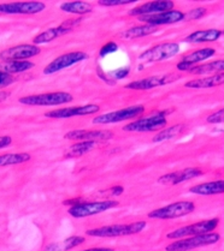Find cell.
<instances>
[{
	"label": "cell",
	"instance_id": "cell-1",
	"mask_svg": "<svg viewBox=\"0 0 224 251\" xmlns=\"http://www.w3.org/2000/svg\"><path fill=\"white\" fill-rule=\"evenodd\" d=\"M147 226L146 221H135L129 224H116V225L100 226L97 228L87 229L86 234L97 238H116V237L133 236L142 232Z\"/></svg>",
	"mask_w": 224,
	"mask_h": 251
},
{
	"label": "cell",
	"instance_id": "cell-2",
	"mask_svg": "<svg viewBox=\"0 0 224 251\" xmlns=\"http://www.w3.org/2000/svg\"><path fill=\"white\" fill-rule=\"evenodd\" d=\"M221 234L212 232V233L200 234V236L188 237V238L177 239L167 245V251H192L198 248L209 247L220 242Z\"/></svg>",
	"mask_w": 224,
	"mask_h": 251
},
{
	"label": "cell",
	"instance_id": "cell-3",
	"mask_svg": "<svg viewBox=\"0 0 224 251\" xmlns=\"http://www.w3.org/2000/svg\"><path fill=\"white\" fill-rule=\"evenodd\" d=\"M74 96L66 92L44 93V94L27 95L18 99V102L27 106H60L71 102Z\"/></svg>",
	"mask_w": 224,
	"mask_h": 251
},
{
	"label": "cell",
	"instance_id": "cell-4",
	"mask_svg": "<svg viewBox=\"0 0 224 251\" xmlns=\"http://www.w3.org/2000/svg\"><path fill=\"white\" fill-rule=\"evenodd\" d=\"M196 210V204L192 201H178L170 203L164 207L157 208V209L152 210L148 213L149 219H154V220H171V219L182 218Z\"/></svg>",
	"mask_w": 224,
	"mask_h": 251
},
{
	"label": "cell",
	"instance_id": "cell-5",
	"mask_svg": "<svg viewBox=\"0 0 224 251\" xmlns=\"http://www.w3.org/2000/svg\"><path fill=\"white\" fill-rule=\"evenodd\" d=\"M218 224H220V219L218 218H212L207 219V220L198 221V223H194L192 225L183 226L177 229H174L170 233L167 234L168 239H183L188 238V237H194V236H200V234H206V233H212L216 228H217Z\"/></svg>",
	"mask_w": 224,
	"mask_h": 251
},
{
	"label": "cell",
	"instance_id": "cell-6",
	"mask_svg": "<svg viewBox=\"0 0 224 251\" xmlns=\"http://www.w3.org/2000/svg\"><path fill=\"white\" fill-rule=\"evenodd\" d=\"M168 125L167 116L164 113H154L152 116L138 118L123 127L127 132H156L162 131Z\"/></svg>",
	"mask_w": 224,
	"mask_h": 251
},
{
	"label": "cell",
	"instance_id": "cell-7",
	"mask_svg": "<svg viewBox=\"0 0 224 251\" xmlns=\"http://www.w3.org/2000/svg\"><path fill=\"white\" fill-rule=\"evenodd\" d=\"M119 203L112 200H105V201H94V202H79L69 208V215L75 219L88 218V216L97 215L100 213L110 210L112 208L117 207Z\"/></svg>",
	"mask_w": 224,
	"mask_h": 251
},
{
	"label": "cell",
	"instance_id": "cell-8",
	"mask_svg": "<svg viewBox=\"0 0 224 251\" xmlns=\"http://www.w3.org/2000/svg\"><path fill=\"white\" fill-rule=\"evenodd\" d=\"M180 52V45L177 42H164L143 50L139 55L141 63H159L171 59Z\"/></svg>",
	"mask_w": 224,
	"mask_h": 251
},
{
	"label": "cell",
	"instance_id": "cell-9",
	"mask_svg": "<svg viewBox=\"0 0 224 251\" xmlns=\"http://www.w3.org/2000/svg\"><path fill=\"white\" fill-rule=\"evenodd\" d=\"M145 112V106L134 105L125 107L118 111H112L109 113L100 114L93 119V124L97 125H108L116 124V123H122L125 120H135V118L140 117Z\"/></svg>",
	"mask_w": 224,
	"mask_h": 251
},
{
	"label": "cell",
	"instance_id": "cell-10",
	"mask_svg": "<svg viewBox=\"0 0 224 251\" xmlns=\"http://www.w3.org/2000/svg\"><path fill=\"white\" fill-rule=\"evenodd\" d=\"M88 58H89V55L86 52H82V50H74V52L64 53V54L57 57L45 66L44 74L53 75L56 72L65 70V69L70 68V66L76 65V64L81 63V61L87 60Z\"/></svg>",
	"mask_w": 224,
	"mask_h": 251
},
{
	"label": "cell",
	"instance_id": "cell-11",
	"mask_svg": "<svg viewBox=\"0 0 224 251\" xmlns=\"http://www.w3.org/2000/svg\"><path fill=\"white\" fill-rule=\"evenodd\" d=\"M46 9L41 1H15L0 4V15H36Z\"/></svg>",
	"mask_w": 224,
	"mask_h": 251
},
{
	"label": "cell",
	"instance_id": "cell-12",
	"mask_svg": "<svg viewBox=\"0 0 224 251\" xmlns=\"http://www.w3.org/2000/svg\"><path fill=\"white\" fill-rule=\"evenodd\" d=\"M180 76L176 74H167V75H157V76H149L146 78L137 79L125 85L127 89L130 90H151L153 88L163 87L177 81Z\"/></svg>",
	"mask_w": 224,
	"mask_h": 251
},
{
	"label": "cell",
	"instance_id": "cell-13",
	"mask_svg": "<svg viewBox=\"0 0 224 251\" xmlns=\"http://www.w3.org/2000/svg\"><path fill=\"white\" fill-rule=\"evenodd\" d=\"M99 111L100 107L98 105L88 103V105L84 106H73V107L52 109V111L46 112V113H45V117L52 119H69L74 118V117L90 116V114L98 113Z\"/></svg>",
	"mask_w": 224,
	"mask_h": 251
},
{
	"label": "cell",
	"instance_id": "cell-14",
	"mask_svg": "<svg viewBox=\"0 0 224 251\" xmlns=\"http://www.w3.org/2000/svg\"><path fill=\"white\" fill-rule=\"evenodd\" d=\"M41 50L39 46L33 44H25L13 46L0 52V60L9 61V60H28L30 58L36 57L40 54Z\"/></svg>",
	"mask_w": 224,
	"mask_h": 251
},
{
	"label": "cell",
	"instance_id": "cell-15",
	"mask_svg": "<svg viewBox=\"0 0 224 251\" xmlns=\"http://www.w3.org/2000/svg\"><path fill=\"white\" fill-rule=\"evenodd\" d=\"M186 20V13L180 11V10H170V11L154 13V15H147V16H141L139 17L140 22H143V24H149L153 26H161V25H168V24H175L178 22H182Z\"/></svg>",
	"mask_w": 224,
	"mask_h": 251
},
{
	"label": "cell",
	"instance_id": "cell-16",
	"mask_svg": "<svg viewBox=\"0 0 224 251\" xmlns=\"http://www.w3.org/2000/svg\"><path fill=\"white\" fill-rule=\"evenodd\" d=\"M113 136L111 130H71L64 135V138L76 142H99L111 140Z\"/></svg>",
	"mask_w": 224,
	"mask_h": 251
},
{
	"label": "cell",
	"instance_id": "cell-17",
	"mask_svg": "<svg viewBox=\"0 0 224 251\" xmlns=\"http://www.w3.org/2000/svg\"><path fill=\"white\" fill-rule=\"evenodd\" d=\"M216 54V50L211 47L200 48V50H193L188 53L181 59L180 63H177L176 68L180 71H191L192 69L200 65L204 60L209 59Z\"/></svg>",
	"mask_w": 224,
	"mask_h": 251
},
{
	"label": "cell",
	"instance_id": "cell-18",
	"mask_svg": "<svg viewBox=\"0 0 224 251\" xmlns=\"http://www.w3.org/2000/svg\"><path fill=\"white\" fill-rule=\"evenodd\" d=\"M202 170L198 167H187L183 170L175 171V172L167 173V175L159 177L158 181L163 185H177V184L185 183L194 178H198L202 176Z\"/></svg>",
	"mask_w": 224,
	"mask_h": 251
},
{
	"label": "cell",
	"instance_id": "cell-19",
	"mask_svg": "<svg viewBox=\"0 0 224 251\" xmlns=\"http://www.w3.org/2000/svg\"><path fill=\"white\" fill-rule=\"evenodd\" d=\"M174 1H170V0H156V1H148L145 2V4L139 5V6L130 10L128 15L141 17V16L170 11V10H174Z\"/></svg>",
	"mask_w": 224,
	"mask_h": 251
},
{
	"label": "cell",
	"instance_id": "cell-20",
	"mask_svg": "<svg viewBox=\"0 0 224 251\" xmlns=\"http://www.w3.org/2000/svg\"><path fill=\"white\" fill-rule=\"evenodd\" d=\"M76 21H68V22H64L58 26H53V28L47 29V30L42 31V33L37 34V35L33 39V45H42L47 44V42L53 41V40L58 39V37L66 35L68 33H70L73 26L75 25Z\"/></svg>",
	"mask_w": 224,
	"mask_h": 251
},
{
	"label": "cell",
	"instance_id": "cell-21",
	"mask_svg": "<svg viewBox=\"0 0 224 251\" xmlns=\"http://www.w3.org/2000/svg\"><path fill=\"white\" fill-rule=\"evenodd\" d=\"M224 84V74L212 75V76L200 77L186 82L185 87L189 89H210V88L220 87Z\"/></svg>",
	"mask_w": 224,
	"mask_h": 251
},
{
	"label": "cell",
	"instance_id": "cell-22",
	"mask_svg": "<svg viewBox=\"0 0 224 251\" xmlns=\"http://www.w3.org/2000/svg\"><path fill=\"white\" fill-rule=\"evenodd\" d=\"M223 35L220 29H202L196 30L185 37L186 42L191 44H206V42H215Z\"/></svg>",
	"mask_w": 224,
	"mask_h": 251
},
{
	"label": "cell",
	"instance_id": "cell-23",
	"mask_svg": "<svg viewBox=\"0 0 224 251\" xmlns=\"http://www.w3.org/2000/svg\"><path fill=\"white\" fill-rule=\"evenodd\" d=\"M189 192L200 196H212V195L224 194V180H213L206 183L196 184L189 188Z\"/></svg>",
	"mask_w": 224,
	"mask_h": 251
},
{
	"label": "cell",
	"instance_id": "cell-24",
	"mask_svg": "<svg viewBox=\"0 0 224 251\" xmlns=\"http://www.w3.org/2000/svg\"><path fill=\"white\" fill-rule=\"evenodd\" d=\"M34 68V63L29 60H9L0 61V71L6 72L9 75L23 74Z\"/></svg>",
	"mask_w": 224,
	"mask_h": 251
},
{
	"label": "cell",
	"instance_id": "cell-25",
	"mask_svg": "<svg viewBox=\"0 0 224 251\" xmlns=\"http://www.w3.org/2000/svg\"><path fill=\"white\" fill-rule=\"evenodd\" d=\"M191 74L193 75H205V76H212V75L224 74V59H218L209 61V63L200 64L192 69Z\"/></svg>",
	"mask_w": 224,
	"mask_h": 251
},
{
	"label": "cell",
	"instance_id": "cell-26",
	"mask_svg": "<svg viewBox=\"0 0 224 251\" xmlns=\"http://www.w3.org/2000/svg\"><path fill=\"white\" fill-rule=\"evenodd\" d=\"M60 10L66 13L84 16L93 11V5L86 1H66L60 5Z\"/></svg>",
	"mask_w": 224,
	"mask_h": 251
},
{
	"label": "cell",
	"instance_id": "cell-27",
	"mask_svg": "<svg viewBox=\"0 0 224 251\" xmlns=\"http://www.w3.org/2000/svg\"><path fill=\"white\" fill-rule=\"evenodd\" d=\"M157 26L149 25V24H141V25H135L125 30L124 33L121 34L122 37L124 39H139V37H145L151 35V34L156 33Z\"/></svg>",
	"mask_w": 224,
	"mask_h": 251
},
{
	"label": "cell",
	"instance_id": "cell-28",
	"mask_svg": "<svg viewBox=\"0 0 224 251\" xmlns=\"http://www.w3.org/2000/svg\"><path fill=\"white\" fill-rule=\"evenodd\" d=\"M31 156L28 153H9L0 155V167L13 166L30 161Z\"/></svg>",
	"mask_w": 224,
	"mask_h": 251
},
{
	"label": "cell",
	"instance_id": "cell-29",
	"mask_svg": "<svg viewBox=\"0 0 224 251\" xmlns=\"http://www.w3.org/2000/svg\"><path fill=\"white\" fill-rule=\"evenodd\" d=\"M86 238L82 236H73L66 238L62 244H51L46 248L47 251H68L84 244Z\"/></svg>",
	"mask_w": 224,
	"mask_h": 251
},
{
	"label": "cell",
	"instance_id": "cell-30",
	"mask_svg": "<svg viewBox=\"0 0 224 251\" xmlns=\"http://www.w3.org/2000/svg\"><path fill=\"white\" fill-rule=\"evenodd\" d=\"M183 125L182 124H175L172 126L169 127H165L163 129L162 131H159L158 133L154 135V137L152 138L154 143H158V142H163V141H168V140H171V138L176 137V136L180 135L183 130Z\"/></svg>",
	"mask_w": 224,
	"mask_h": 251
},
{
	"label": "cell",
	"instance_id": "cell-31",
	"mask_svg": "<svg viewBox=\"0 0 224 251\" xmlns=\"http://www.w3.org/2000/svg\"><path fill=\"white\" fill-rule=\"evenodd\" d=\"M97 142H76V144H73L70 147L68 151H66V155L68 156H81L88 153V151H92L93 148H95Z\"/></svg>",
	"mask_w": 224,
	"mask_h": 251
},
{
	"label": "cell",
	"instance_id": "cell-32",
	"mask_svg": "<svg viewBox=\"0 0 224 251\" xmlns=\"http://www.w3.org/2000/svg\"><path fill=\"white\" fill-rule=\"evenodd\" d=\"M133 2H135L134 0H99L98 4H99L100 6L112 7V6H122V5L133 4Z\"/></svg>",
	"mask_w": 224,
	"mask_h": 251
},
{
	"label": "cell",
	"instance_id": "cell-33",
	"mask_svg": "<svg viewBox=\"0 0 224 251\" xmlns=\"http://www.w3.org/2000/svg\"><path fill=\"white\" fill-rule=\"evenodd\" d=\"M206 122L210 124H221L224 123V108L218 109V111L213 112L206 118Z\"/></svg>",
	"mask_w": 224,
	"mask_h": 251
},
{
	"label": "cell",
	"instance_id": "cell-34",
	"mask_svg": "<svg viewBox=\"0 0 224 251\" xmlns=\"http://www.w3.org/2000/svg\"><path fill=\"white\" fill-rule=\"evenodd\" d=\"M118 50V46H117V44L114 41H110L108 42V44L104 45L103 47L100 48V57H106V55L111 54V53H114L116 50Z\"/></svg>",
	"mask_w": 224,
	"mask_h": 251
},
{
	"label": "cell",
	"instance_id": "cell-35",
	"mask_svg": "<svg viewBox=\"0 0 224 251\" xmlns=\"http://www.w3.org/2000/svg\"><path fill=\"white\" fill-rule=\"evenodd\" d=\"M206 11L207 10L205 7H196V9L191 10L186 13V20H198V18H201L202 16L206 15Z\"/></svg>",
	"mask_w": 224,
	"mask_h": 251
},
{
	"label": "cell",
	"instance_id": "cell-36",
	"mask_svg": "<svg viewBox=\"0 0 224 251\" xmlns=\"http://www.w3.org/2000/svg\"><path fill=\"white\" fill-rule=\"evenodd\" d=\"M129 72L130 69L128 66H125V68L117 69V70L109 72V76H111L112 79H123L129 75Z\"/></svg>",
	"mask_w": 224,
	"mask_h": 251
},
{
	"label": "cell",
	"instance_id": "cell-37",
	"mask_svg": "<svg viewBox=\"0 0 224 251\" xmlns=\"http://www.w3.org/2000/svg\"><path fill=\"white\" fill-rule=\"evenodd\" d=\"M13 82H15V77L6 74V72L0 71V89L5 87H9V85H11L13 83Z\"/></svg>",
	"mask_w": 224,
	"mask_h": 251
},
{
	"label": "cell",
	"instance_id": "cell-38",
	"mask_svg": "<svg viewBox=\"0 0 224 251\" xmlns=\"http://www.w3.org/2000/svg\"><path fill=\"white\" fill-rule=\"evenodd\" d=\"M12 137L11 136H0V149H4L6 147L11 146Z\"/></svg>",
	"mask_w": 224,
	"mask_h": 251
},
{
	"label": "cell",
	"instance_id": "cell-39",
	"mask_svg": "<svg viewBox=\"0 0 224 251\" xmlns=\"http://www.w3.org/2000/svg\"><path fill=\"white\" fill-rule=\"evenodd\" d=\"M124 191V189L122 186H114V188L111 189V194L114 195V196H119L122 195V192Z\"/></svg>",
	"mask_w": 224,
	"mask_h": 251
},
{
	"label": "cell",
	"instance_id": "cell-40",
	"mask_svg": "<svg viewBox=\"0 0 224 251\" xmlns=\"http://www.w3.org/2000/svg\"><path fill=\"white\" fill-rule=\"evenodd\" d=\"M81 251H114V249H112V248H89V249Z\"/></svg>",
	"mask_w": 224,
	"mask_h": 251
},
{
	"label": "cell",
	"instance_id": "cell-41",
	"mask_svg": "<svg viewBox=\"0 0 224 251\" xmlns=\"http://www.w3.org/2000/svg\"><path fill=\"white\" fill-rule=\"evenodd\" d=\"M222 33H223V34H224V30H222Z\"/></svg>",
	"mask_w": 224,
	"mask_h": 251
}]
</instances>
